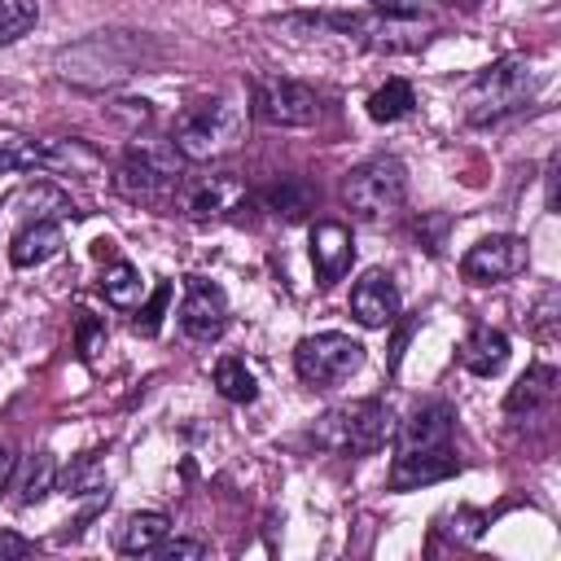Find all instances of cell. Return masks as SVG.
Wrapping results in <instances>:
<instances>
[{"mask_svg":"<svg viewBox=\"0 0 561 561\" xmlns=\"http://www.w3.org/2000/svg\"><path fill=\"white\" fill-rule=\"evenodd\" d=\"M456 469H460V460L451 456V447L408 451V456H394L390 491H416V486H430V482H447V478H456Z\"/></svg>","mask_w":561,"mask_h":561,"instance_id":"2e32d148","label":"cell"},{"mask_svg":"<svg viewBox=\"0 0 561 561\" xmlns=\"http://www.w3.org/2000/svg\"><path fill=\"white\" fill-rule=\"evenodd\" d=\"M13 469H18V456H13L9 447H0V495H4L9 482H13Z\"/></svg>","mask_w":561,"mask_h":561,"instance_id":"836d02e7","label":"cell"},{"mask_svg":"<svg viewBox=\"0 0 561 561\" xmlns=\"http://www.w3.org/2000/svg\"><path fill=\"white\" fill-rule=\"evenodd\" d=\"M162 61V48L149 35L136 31H96L70 48L57 53V75L79 83V88H110L118 79L145 75L149 66Z\"/></svg>","mask_w":561,"mask_h":561,"instance_id":"6da1fadb","label":"cell"},{"mask_svg":"<svg viewBox=\"0 0 561 561\" xmlns=\"http://www.w3.org/2000/svg\"><path fill=\"white\" fill-rule=\"evenodd\" d=\"M460 364L473 373V377H495L504 364H508V337L491 324H473L460 342Z\"/></svg>","mask_w":561,"mask_h":561,"instance_id":"ac0fdd59","label":"cell"},{"mask_svg":"<svg viewBox=\"0 0 561 561\" xmlns=\"http://www.w3.org/2000/svg\"><path fill=\"white\" fill-rule=\"evenodd\" d=\"M245 136V101L232 92H215L202 101H188L171 123V145L184 162H210L237 149Z\"/></svg>","mask_w":561,"mask_h":561,"instance_id":"7a4b0ae2","label":"cell"},{"mask_svg":"<svg viewBox=\"0 0 561 561\" xmlns=\"http://www.w3.org/2000/svg\"><path fill=\"white\" fill-rule=\"evenodd\" d=\"M451 434H456V412L447 403H425L403 425H394L399 456H408V451H443V447H451Z\"/></svg>","mask_w":561,"mask_h":561,"instance_id":"4fadbf2b","label":"cell"},{"mask_svg":"<svg viewBox=\"0 0 561 561\" xmlns=\"http://www.w3.org/2000/svg\"><path fill=\"white\" fill-rule=\"evenodd\" d=\"M61 224H53V219H31V224H22L18 232H13V241H9V263L13 267H39V263H48V259H57L61 254Z\"/></svg>","mask_w":561,"mask_h":561,"instance_id":"e0dca14e","label":"cell"},{"mask_svg":"<svg viewBox=\"0 0 561 561\" xmlns=\"http://www.w3.org/2000/svg\"><path fill=\"white\" fill-rule=\"evenodd\" d=\"M31 171L92 180L105 171V153L83 136H31Z\"/></svg>","mask_w":561,"mask_h":561,"instance_id":"8fae6325","label":"cell"},{"mask_svg":"<svg viewBox=\"0 0 561 561\" xmlns=\"http://www.w3.org/2000/svg\"><path fill=\"white\" fill-rule=\"evenodd\" d=\"M180 329H184V337H193L202 346L224 337V329H228V298H224V289L215 280H206V276H188L184 280Z\"/></svg>","mask_w":561,"mask_h":561,"instance_id":"7c38bea8","label":"cell"},{"mask_svg":"<svg viewBox=\"0 0 561 561\" xmlns=\"http://www.w3.org/2000/svg\"><path fill=\"white\" fill-rule=\"evenodd\" d=\"M316 447L342 451V456H373L394 438V412L386 399H355L342 408H329L311 425Z\"/></svg>","mask_w":561,"mask_h":561,"instance_id":"277c9868","label":"cell"},{"mask_svg":"<svg viewBox=\"0 0 561 561\" xmlns=\"http://www.w3.org/2000/svg\"><path fill=\"white\" fill-rule=\"evenodd\" d=\"M101 294H105V302L110 307H136L140 302V294H145V285H140V272L127 263V259H114L105 272H101Z\"/></svg>","mask_w":561,"mask_h":561,"instance_id":"cb8c5ba5","label":"cell"},{"mask_svg":"<svg viewBox=\"0 0 561 561\" xmlns=\"http://www.w3.org/2000/svg\"><path fill=\"white\" fill-rule=\"evenodd\" d=\"M526 263H530L526 241L513 237V232H500V237H482L478 245L465 250V259H460V276H465L469 285H500V280L522 276Z\"/></svg>","mask_w":561,"mask_h":561,"instance_id":"30bf717a","label":"cell"},{"mask_svg":"<svg viewBox=\"0 0 561 561\" xmlns=\"http://www.w3.org/2000/svg\"><path fill=\"white\" fill-rule=\"evenodd\" d=\"M105 337V329L88 316V311H79V351H83V359H92L96 355V342Z\"/></svg>","mask_w":561,"mask_h":561,"instance_id":"4dcf8cb0","label":"cell"},{"mask_svg":"<svg viewBox=\"0 0 561 561\" xmlns=\"http://www.w3.org/2000/svg\"><path fill=\"white\" fill-rule=\"evenodd\" d=\"M206 552H210V548H206L202 539H162L153 557H162V561H175V557H206Z\"/></svg>","mask_w":561,"mask_h":561,"instance_id":"f546056e","label":"cell"},{"mask_svg":"<svg viewBox=\"0 0 561 561\" xmlns=\"http://www.w3.org/2000/svg\"><path fill=\"white\" fill-rule=\"evenodd\" d=\"M250 202V188L237 171H202V175H184L171 193V206L184 219L210 224V219H228Z\"/></svg>","mask_w":561,"mask_h":561,"instance_id":"52a82bcc","label":"cell"},{"mask_svg":"<svg viewBox=\"0 0 561 561\" xmlns=\"http://www.w3.org/2000/svg\"><path fill=\"white\" fill-rule=\"evenodd\" d=\"M342 197H346V210L359 224H390L408 202V171H403L399 158L377 153V158L346 171Z\"/></svg>","mask_w":561,"mask_h":561,"instance_id":"5b68a950","label":"cell"},{"mask_svg":"<svg viewBox=\"0 0 561 561\" xmlns=\"http://www.w3.org/2000/svg\"><path fill=\"white\" fill-rule=\"evenodd\" d=\"M39 22V0H0V44H18Z\"/></svg>","mask_w":561,"mask_h":561,"instance_id":"484cf974","label":"cell"},{"mask_svg":"<svg viewBox=\"0 0 561 561\" xmlns=\"http://www.w3.org/2000/svg\"><path fill=\"white\" fill-rule=\"evenodd\" d=\"M61 491L66 495H88V491H105V478H101V456L96 451H88V456H79L66 473H61Z\"/></svg>","mask_w":561,"mask_h":561,"instance_id":"4316f807","label":"cell"},{"mask_svg":"<svg viewBox=\"0 0 561 561\" xmlns=\"http://www.w3.org/2000/svg\"><path fill=\"white\" fill-rule=\"evenodd\" d=\"M359 364H364V346L346 333H311L294 346V373L316 390H333Z\"/></svg>","mask_w":561,"mask_h":561,"instance_id":"ba28073f","label":"cell"},{"mask_svg":"<svg viewBox=\"0 0 561 561\" xmlns=\"http://www.w3.org/2000/svg\"><path fill=\"white\" fill-rule=\"evenodd\" d=\"M377 13H390V18H412L421 13V0H373Z\"/></svg>","mask_w":561,"mask_h":561,"instance_id":"d6a6232c","label":"cell"},{"mask_svg":"<svg viewBox=\"0 0 561 561\" xmlns=\"http://www.w3.org/2000/svg\"><path fill=\"white\" fill-rule=\"evenodd\" d=\"M263 206H267L272 215H280V219H302V215L316 206V188H311L307 180H298V175H285L280 184H272V188L263 193Z\"/></svg>","mask_w":561,"mask_h":561,"instance_id":"44dd1931","label":"cell"},{"mask_svg":"<svg viewBox=\"0 0 561 561\" xmlns=\"http://www.w3.org/2000/svg\"><path fill=\"white\" fill-rule=\"evenodd\" d=\"M167 302H171V280H158V285H153V298H149V302L140 307V316H136V333L153 337V333H158V324H162Z\"/></svg>","mask_w":561,"mask_h":561,"instance_id":"83f0119b","label":"cell"},{"mask_svg":"<svg viewBox=\"0 0 561 561\" xmlns=\"http://www.w3.org/2000/svg\"><path fill=\"white\" fill-rule=\"evenodd\" d=\"M557 394V368L552 364H535V368H526L517 381H513V390L504 394V412L508 416H530V412H539L548 399Z\"/></svg>","mask_w":561,"mask_h":561,"instance_id":"ffe728a7","label":"cell"},{"mask_svg":"<svg viewBox=\"0 0 561 561\" xmlns=\"http://www.w3.org/2000/svg\"><path fill=\"white\" fill-rule=\"evenodd\" d=\"M412 105H416L412 83L408 79H386V88H377L368 96V118L373 123H399V118L412 114Z\"/></svg>","mask_w":561,"mask_h":561,"instance_id":"7402d4cb","label":"cell"},{"mask_svg":"<svg viewBox=\"0 0 561 561\" xmlns=\"http://www.w3.org/2000/svg\"><path fill=\"white\" fill-rule=\"evenodd\" d=\"M215 390H219L228 403H254V399H259L254 373H250L241 359H232V355H224V359L215 364Z\"/></svg>","mask_w":561,"mask_h":561,"instance_id":"d4e9b609","label":"cell"},{"mask_svg":"<svg viewBox=\"0 0 561 561\" xmlns=\"http://www.w3.org/2000/svg\"><path fill=\"white\" fill-rule=\"evenodd\" d=\"M167 535H171V517L167 513H131V517H123V526L114 535V548L123 557H153Z\"/></svg>","mask_w":561,"mask_h":561,"instance_id":"d6986e66","label":"cell"},{"mask_svg":"<svg viewBox=\"0 0 561 561\" xmlns=\"http://www.w3.org/2000/svg\"><path fill=\"white\" fill-rule=\"evenodd\" d=\"M535 96V70L526 57H500L491 61L469 88H465V118L469 123H500L517 110H526Z\"/></svg>","mask_w":561,"mask_h":561,"instance_id":"8992f818","label":"cell"},{"mask_svg":"<svg viewBox=\"0 0 561 561\" xmlns=\"http://www.w3.org/2000/svg\"><path fill=\"white\" fill-rule=\"evenodd\" d=\"M31 552H35L31 539H22L13 530H0V557H31Z\"/></svg>","mask_w":561,"mask_h":561,"instance_id":"1f68e13d","label":"cell"},{"mask_svg":"<svg viewBox=\"0 0 561 561\" xmlns=\"http://www.w3.org/2000/svg\"><path fill=\"white\" fill-rule=\"evenodd\" d=\"M351 316L364 324V329H386L394 316H399V285L390 272L373 267L355 280L351 289Z\"/></svg>","mask_w":561,"mask_h":561,"instance_id":"5bb4252c","label":"cell"},{"mask_svg":"<svg viewBox=\"0 0 561 561\" xmlns=\"http://www.w3.org/2000/svg\"><path fill=\"white\" fill-rule=\"evenodd\" d=\"M53 478H57V460L48 456V451H35L31 460H26V469H22V478H18V495H13V504L18 508H31V504H39L48 491H53Z\"/></svg>","mask_w":561,"mask_h":561,"instance_id":"603a6c76","label":"cell"},{"mask_svg":"<svg viewBox=\"0 0 561 561\" xmlns=\"http://www.w3.org/2000/svg\"><path fill=\"white\" fill-rule=\"evenodd\" d=\"M311 263H316V276L320 285H333L351 272L355 263V241H351V228L337 224V219H324L311 228Z\"/></svg>","mask_w":561,"mask_h":561,"instance_id":"9a60e30c","label":"cell"},{"mask_svg":"<svg viewBox=\"0 0 561 561\" xmlns=\"http://www.w3.org/2000/svg\"><path fill=\"white\" fill-rule=\"evenodd\" d=\"M250 105L272 127H311L320 118L316 88H307L298 79H285V75H259L250 83Z\"/></svg>","mask_w":561,"mask_h":561,"instance_id":"9c48e42d","label":"cell"},{"mask_svg":"<svg viewBox=\"0 0 561 561\" xmlns=\"http://www.w3.org/2000/svg\"><path fill=\"white\" fill-rule=\"evenodd\" d=\"M110 118H118V123H127V127L136 131V127H145V123L153 118V110H149V101L123 96V101H114V105H110Z\"/></svg>","mask_w":561,"mask_h":561,"instance_id":"f1b7e54d","label":"cell"},{"mask_svg":"<svg viewBox=\"0 0 561 561\" xmlns=\"http://www.w3.org/2000/svg\"><path fill=\"white\" fill-rule=\"evenodd\" d=\"M184 180V158L171 140H153V136H136L123 158L114 162L110 188L131 202V206H167L175 184Z\"/></svg>","mask_w":561,"mask_h":561,"instance_id":"3957f363","label":"cell"}]
</instances>
